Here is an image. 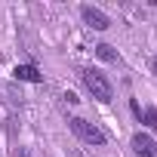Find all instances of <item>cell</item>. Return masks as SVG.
Wrapping results in <instances>:
<instances>
[{
    "instance_id": "cell-1",
    "label": "cell",
    "mask_w": 157,
    "mask_h": 157,
    "mask_svg": "<svg viewBox=\"0 0 157 157\" xmlns=\"http://www.w3.org/2000/svg\"><path fill=\"white\" fill-rule=\"evenodd\" d=\"M77 74H80V83L86 86V93H90L93 99H99V102H105V105L114 99V86H111V80H108L99 68H80Z\"/></svg>"
},
{
    "instance_id": "cell-2",
    "label": "cell",
    "mask_w": 157,
    "mask_h": 157,
    "mask_svg": "<svg viewBox=\"0 0 157 157\" xmlns=\"http://www.w3.org/2000/svg\"><path fill=\"white\" fill-rule=\"evenodd\" d=\"M68 126H71V132H74L77 139L86 142V145H105V142H108V136H105L96 123H90V120H83V117H71Z\"/></svg>"
},
{
    "instance_id": "cell-3",
    "label": "cell",
    "mask_w": 157,
    "mask_h": 157,
    "mask_svg": "<svg viewBox=\"0 0 157 157\" xmlns=\"http://www.w3.org/2000/svg\"><path fill=\"white\" fill-rule=\"evenodd\" d=\"M80 19H83L93 31H105V28H111V19H108L99 6H90V3H83V6H80Z\"/></svg>"
},
{
    "instance_id": "cell-4",
    "label": "cell",
    "mask_w": 157,
    "mask_h": 157,
    "mask_svg": "<svg viewBox=\"0 0 157 157\" xmlns=\"http://www.w3.org/2000/svg\"><path fill=\"white\" fill-rule=\"evenodd\" d=\"M154 145H157V142H154L148 132H136V136H132V154H136V157H157V154H154Z\"/></svg>"
},
{
    "instance_id": "cell-5",
    "label": "cell",
    "mask_w": 157,
    "mask_h": 157,
    "mask_svg": "<svg viewBox=\"0 0 157 157\" xmlns=\"http://www.w3.org/2000/svg\"><path fill=\"white\" fill-rule=\"evenodd\" d=\"M13 77H16V80H25V83H40L43 80V74L37 71V65H16Z\"/></svg>"
},
{
    "instance_id": "cell-6",
    "label": "cell",
    "mask_w": 157,
    "mask_h": 157,
    "mask_svg": "<svg viewBox=\"0 0 157 157\" xmlns=\"http://www.w3.org/2000/svg\"><path fill=\"white\" fill-rule=\"evenodd\" d=\"M96 56H99L102 62H117V49H114L111 43H99V46H96Z\"/></svg>"
},
{
    "instance_id": "cell-7",
    "label": "cell",
    "mask_w": 157,
    "mask_h": 157,
    "mask_svg": "<svg viewBox=\"0 0 157 157\" xmlns=\"http://www.w3.org/2000/svg\"><path fill=\"white\" fill-rule=\"evenodd\" d=\"M139 123H145L148 129H157V108H142V114H139Z\"/></svg>"
},
{
    "instance_id": "cell-8",
    "label": "cell",
    "mask_w": 157,
    "mask_h": 157,
    "mask_svg": "<svg viewBox=\"0 0 157 157\" xmlns=\"http://www.w3.org/2000/svg\"><path fill=\"white\" fill-rule=\"evenodd\" d=\"M65 102H68V105H77V102H80V99H77L74 93H65Z\"/></svg>"
},
{
    "instance_id": "cell-9",
    "label": "cell",
    "mask_w": 157,
    "mask_h": 157,
    "mask_svg": "<svg viewBox=\"0 0 157 157\" xmlns=\"http://www.w3.org/2000/svg\"><path fill=\"white\" fill-rule=\"evenodd\" d=\"M154 154H157V145H154Z\"/></svg>"
}]
</instances>
